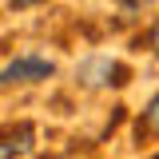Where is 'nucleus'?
Wrapping results in <instances>:
<instances>
[{"label":"nucleus","instance_id":"nucleus-5","mask_svg":"<svg viewBox=\"0 0 159 159\" xmlns=\"http://www.w3.org/2000/svg\"><path fill=\"white\" fill-rule=\"evenodd\" d=\"M32 4H40V0H12V8H32Z\"/></svg>","mask_w":159,"mask_h":159},{"label":"nucleus","instance_id":"nucleus-6","mask_svg":"<svg viewBox=\"0 0 159 159\" xmlns=\"http://www.w3.org/2000/svg\"><path fill=\"white\" fill-rule=\"evenodd\" d=\"M155 159H159V155H155Z\"/></svg>","mask_w":159,"mask_h":159},{"label":"nucleus","instance_id":"nucleus-4","mask_svg":"<svg viewBox=\"0 0 159 159\" xmlns=\"http://www.w3.org/2000/svg\"><path fill=\"white\" fill-rule=\"evenodd\" d=\"M147 44H151V48L159 52V20H155V28H151V36H147Z\"/></svg>","mask_w":159,"mask_h":159},{"label":"nucleus","instance_id":"nucleus-3","mask_svg":"<svg viewBox=\"0 0 159 159\" xmlns=\"http://www.w3.org/2000/svg\"><path fill=\"white\" fill-rule=\"evenodd\" d=\"M139 135H159V96L147 103V111H143V123H139Z\"/></svg>","mask_w":159,"mask_h":159},{"label":"nucleus","instance_id":"nucleus-2","mask_svg":"<svg viewBox=\"0 0 159 159\" xmlns=\"http://www.w3.org/2000/svg\"><path fill=\"white\" fill-rule=\"evenodd\" d=\"M32 147V123H8L0 127V159H16Z\"/></svg>","mask_w":159,"mask_h":159},{"label":"nucleus","instance_id":"nucleus-1","mask_svg":"<svg viewBox=\"0 0 159 159\" xmlns=\"http://www.w3.org/2000/svg\"><path fill=\"white\" fill-rule=\"evenodd\" d=\"M48 76H52V64H48V60L20 56V60H12V64L0 72V84H32V80H48Z\"/></svg>","mask_w":159,"mask_h":159}]
</instances>
